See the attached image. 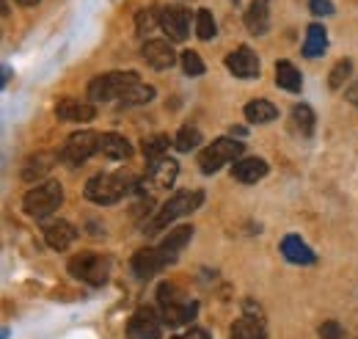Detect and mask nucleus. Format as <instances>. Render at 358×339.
Returning <instances> with one entry per match:
<instances>
[{
    "label": "nucleus",
    "mask_w": 358,
    "mask_h": 339,
    "mask_svg": "<svg viewBox=\"0 0 358 339\" xmlns=\"http://www.w3.org/2000/svg\"><path fill=\"white\" fill-rule=\"evenodd\" d=\"M130 188H133V177L127 171H108V174L91 177L83 193L94 205H116L127 196Z\"/></svg>",
    "instance_id": "f257e3e1"
},
{
    "label": "nucleus",
    "mask_w": 358,
    "mask_h": 339,
    "mask_svg": "<svg viewBox=\"0 0 358 339\" xmlns=\"http://www.w3.org/2000/svg\"><path fill=\"white\" fill-rule=\"evenodd\" d=\"M201 202H204V193H201V191H179V193H174V196L157 210L155 218H149V221L143 223V232H146V235H155V232L171 226L177 218H182V215H187V212H193V210H199Z\"/></svg>",
    "instance_id": "f03ea898"
},
{
    "label": "nucleus",
    "mask_w": 358,
    "mask_h": 339,
    "mask_svg": "<svg viewBox=\"0 0 358 339\" xmlns=\"http://www.w3.org/2000/svg\"><path fill=\"white\" fill-rule=\"evenodd\" d=\"M157 303H160V314L169 326H187L199 312V303L169 282H163L157 287Z\"/></svg>",
    "instance_id": "7ed1b4c3"
},
{
    "label": "nucleus",
    "mask_w": 358,
    "mask_h": 339,
    "mask_svg": "<svg viewBox=\"0 0 358 339\" xmlns=\"http://www.w3.org/2000/svg\"><path fill=\"white\" fill-rule=\"evenodd\" d=\"M61 205H64V185L55 182V179L39 182L36 188H31V191L22 196V210H25V215H31V218H36V221L52 215Z\"/></svg>",
    "instance_id": "20e7f679"
},
{
    "label": "nucleus",
    "mask_w": 358,
    "mask_h": 339,
    "mask_svg": "<svg viewBox=\"0 0 358 339\" xmlns=\"http://www.w3.org/2000/svg\"><path fill=\"white\" fill-rule=\"evenodd\" d=\"M138 83H141L138 72H105L91 81L86 94L91 102H113V99H122Z\"/></svg>",
    "instance_id": "39448f33"
},
{
    "label": "nucleus",
    "mask_w": 358,
    "mask_h": 339,
    "mask_svg": "<svg viewBox=\"0 0 358 339\" xmlns=\"http://www.w3.org/2000/svg\"><path fill=\"white\" fill-rule=\"evenodd\" d=\"M66 270L83 282V284H91V287H99L108 282L110 276V256L108 254H96V251H80L69 259Z\"/></svg>",
    "instance_id": "423d86ee"
},
{
    "label": "nucleus",
    "mask_w": 358,
    "mask_h": 339,
    "mask_svg": "<svg viewBox=\"0 0 358 339\" xmlns=\"http://www.w3.org/2000/svg\"><path fill=\"white\" fill-rule=\"evenodd\" d=\"M243 141H234V138H215L213 144H207L201 152H199V169L204 174H215L221 171L226 163H237L243 158Z\"/></svg>",
    "instance_id": "0eeeda50"
},
{
    "label": "nucleus",
    "mask_w": 358,
    "mask_h": 339,
    "mask_svg": "<svg viewBox=\"0 0 358 339\" xmlns=\"http://www.w3.org/2000/svg\"><path fill=\"white\" fill-rule=\"evenodd\" d=\"M99 152V132L94 130H80V132H72L61 149V160L66 166H83L91 155Z\"/></svg>",
    "instance_id": "6e6552de"
},
{
    "label": "nucleus",
    "mask_w": 358,
    "mask_h": 339,
    "mask_svg": "<svg viewBox=\"0 0 358 339\" xmlns=\"http://www.w3.org/2000/svg\"><path fill=\"white\" fill-rule=\"evenodd\" d=\"M163 314H157L152 306L135 309V314L127 323V337L130 339H163Z\"/></svg>",
    "instance_id": "1a4fd4ad"
},
{
    "label": "nucleus",
    "mask_w": 358,
    "mask_h": 339,
    "mask_svg": "<svg viewBox=\"0 0 358 339\" xmlns=\"http://www.w3.org/2000/svg\"><path fill=\"white\" fill-rule=\"evenodd\" d=\"M229 339H268V323L262 312H254V300H245V314L231 323Z\"/></svg>",
    "instance_id": "9d476101"
},
{
    "label": "nucleus",
    "mask_w": 358,
    "mask_h": 339,
    "mask_svg": "<svg viewBox=\"0 0 358 339\" xmlns=\"http://www.w3.org/2000/svg\"><path fill=\"white\" fill-rule=\"evenodd\" d=\"M226 69L240 81H254V78H259L262 64H259V55L248 44H240L237 50H231L226 55Z\"/></svg>",
    "instance_id": "9b49d317"
},
{
    "label": "nucleus",
    "mask_w": 358,
    "mask_h": 339,
    "mask_svg": "<svg viewBox=\"0 0 358 339\" xmlns=\"http://www.w3.org/2000/svg\"><path fill=\"white\" fill-rule=\"evenodd\" d=\"M55 116L61 122H72V125H86L96 116V108L91 99H80V97H61L55 102Z\"/></svg>",
    "instance_id": "f8f14e48"
},
{
    "label": "nucleus",
    "mask_w": 358,
    "mask_h": 339,
    "mask_svg": "<svg viewBox=\"0 0 358 339\" xmlns=\"http://www.w3.org/2000/svg\"><path fill=\"white\" fill-rule=\"evenodd\" d=\"M141 58L152 67V69H171L177 64V53L171 47V39H146L141 47Z\"/></svg>",
    "instance_id": "ddd939ff"
},
{
    "label": "nucleus",
    "mask_w": 358,
    "mask_h": 339,
    "mask_svg": "<svg viewBox=\"0 0 358 339\" xmlns=\"http://www.w3.org/2000/svg\"><path fill=\"white\" fill-rule=\"evenodd\" d=\"M133 273L141 279V282H146V279H152L155 273H160L166 265H169V256L163 254L160 249H138L133 254Z\"/></svg>",
    "instance_id": "4468645a"
},
{
    "label": "nucleus",
    "mask_w": 358,
    "mask_h": 339,
    "mask_svg": "<svg viewBox=\"0 0 358 339\" xmlns=\"http://www.w3.org/2000/svg\"><path fill=\"white\" fill-rule=\"evenodd\" d=\"M160 28L166 31V36H169L171 42H185L187 34H190V11L182 8V6H169V8H163V25H160Z\"/></svg>",
    "instance_id": "2eb2a0df"
},
{
    "label": "nucleus",
    "mask_w": 358,
    "mask_h": 339,
    "mask_svg": "<svg viewBox=\"0 0 358 339\" xmlns=\"http://www.w3.org/2000/svg\"><path fill=\"white\" fill-rule=\"evenodd\" d=\"M78 240V229L69 221H52L45 226V243L52 251H66L69 246H75Z\"/></svg>",
    "instance_id": "dca6fc26"
},
{
    "label": "nucleus",
    "mask_w": 358,
    "mask_h": 339,
    "mask_svg": "<svg viewBox=\"0 0 358 339\" xmlns=\"http://www.w3.org/2000/svg\"><path fill=\"white\" fill-rule=\"evenodd\" d=\"M270 166L262 160V158H240L234 166H231V177L243 185H254L259 182L262 177H268Z\"/></svg>",
    "instance_id": "f3484780"
},
{
    "label": "nucleus",
    "mask_w": 358,
    "mask_h": 339,
    "mask_svg": "<svg viewBox=\"0 0 358 339\" xmlns=\"http://www.w3.org/2000/svg\"><path fill=\"white\" fill-rule=\"evenodd\" d=\"M179 177V163L174 158H160L149 163V185L152 188H171Z\"/></svg>",
    "instance_id": "a211bd4d"
},
{
    "label": "nucleus",
    "mask_w": 358,
    "mask_h": 339,
    "mask_svg": "<svg viewBox=\"0 0 358 339\" xmlns=\"http://www.w3.org/2000/svg\"><path fill=\"white\" fill-rule=\"evenodd\" d=\"M99 155H105L110 160H130L133 158V144L119 132H102L99 135Z\"/></svg>",
    "instance_id": "6ab92c4d"
},
{
    "label": "nucleus",
    "mask_w": 358,
    "mask_h": 339,
    "mask_svg": "<svg viewBox=\"0 0 358 339\" xmlns=\"http://www.w3.org/2000/svg\"><path fill=\"white\" fill-rule=\"evenodd\" d=\"M245 28L254 36H265L270 31V0H251L245 8Z\"/></svg>",
    "instance_id": "aec40b11"
},
{
    "label": "nucleus",
    "mask_w": 358,
    "mask_h": 339,
    "mask_svg": "<svg viewBox=\"0 0 358 339\" xmlns=\"http://www.w3.org/2000/svg\"><path fill=\"white\" fill-rule=\"evenodd\" d=\"M281 254H284L287 262H292V265H314L317 262V254H314L298 235H287L281 240Z\"/></svg>",
    "instance_id": "412c9836"
},
{
    "label": "nucleus",
    "mask_w": 358,
    "mask_h": 339,
    "mask_svg": "<svg viewBox=\"0 0 358 339\" xmlns=\"http://www.w3.org/2000/svg\"><path fill=\"white\" fill-rule=\"evenodd\" d=\"M55 160H58L55 152H36V155H31V158L22 163L20 177H22L25 182H36V179H42L47 171L55 166Z\"/></svg>",
    "instance_id": "4be33fe9"
},
{
    "label": "nucleus",
    "mask_w": 358,
    "mask_h": 339,
    "mask_svg": "<svg viewBox=\"0 0 358 339\" xmlns=\"http://www.w3.org/2000/svg\"><path fill=\"white\" fill-rule=\"evenodd\" d=\"M190 237H193V226H187V223H182V226H174L166 237H163V243H160V251L169 256V262H174L179 256V251L190 243Z\"/></svg>",
    "instance_id": "5701e85b"
},
{
    "label": "nucleus",
    "mask_w": 358,
    "mask_h": 339,
    "mask_svg": "<svg viewBox=\"0 0 358 339\" xmlns=\"http://www.w3.org/2000/svg\"><path fill=\"white\" fill-rule=\"evenodd\" d=\"M275 85L284 88V91H292V94H301L303 88V78L301 72L295 69L292 61H275Z\"/></svg>",
    "instance_id": "b1692460"
},
{
    "label": "nucleus",
    "mask_w": 358,
    "mask_h": 339,
    "mask_svg": "<svg viewBox=\"0 0 358 339\" xmlns=\"http://www.w3.org/2000/svg\"><path fill=\"white\" fill-rule=\"evenodd\" d=\"M243 113H245V119L251 125H270V122L278 119V108L273 102H268V99H251Z\"/></svg>",
    "instance_id": "393cba45"
},
{
    "label": "nucleus",
    "mask_w": 358,
    "mask_h": 339,
    "mask_svg": "<svg viewBox=\"0 0 358 339\" xmlns=\"http://www.w3.org/2000/svg\"><path fill=\"white\" fill-rule=\"evenodd\" d=\"M163 25V8H157V6H146V8H141L138 14H135V31H138V36H149L152 31H157Z\"/></svg>",
    "instance_id": "a878e982"
},
{
    "label": "nucleus",
    "mask_w": 358,
    "mask_h": 339,
    "mask_svg": "<svg viewBox=\"0 0 358 339\" xmlns=\"http://www.w3.org/2000/svg\"><path fill=\"white\" fill-rule=\"evenodd\" d=\"M325 47H328V34H325V28H322L320 22H312V25L306 28L303 55H306V58H317V55L325 53Z\"/></svg>",
    "instance_id": "bb28decb"
},
{
    "label": "nucleus",
    "mask_w": 358,
    "mask_h": 339,
    "mask_svg": "<svg viewBox=\"0 0 358 339\" xmlns=\"http://www.w3.org/2000/svg\"><path fill=\"white\" fill-rule=\"evenodd\" d=\"M215 34H218V25H215L213 11L210 8H199L196 11V36L201 42H210V39H215Z\"/></svg>",
    "instance_id": "cd10ccee"
},
{
    "label": "nucleus",
    "mask_w": 358,
    "mask_h": 339,
    "mask_svg": "<svg viewBox=\"0 0 358 339\" xmlns=\"http://www.w3.org/2000/svg\"><path fill=\"white\" fill-rule=\"evenodd\" d=\"M292 119H295V127L301 130V135L312 138L317 119H314V111L309 108V105H306V102H298V105L292 108Z\"/></svg>",
    "instance_id": "c85d7f7f"
},
{
    "label": "nucleus",
    "mask_w": 358,
    "mask_h": 339,
    "mask_svg": "<svg viewBox=\"0 0 358 339\" xmlns=\"http://www.w3.org/2000/svg\"><path fill=\"white\" fill-rule=\"evenodd\" d=\"M174 141H169V135H152V138H143V155L149 158V160H160V158H166V152H169V146H171Z\"/></svg>",
    "instance_id": "c756f323"
},
{
    "label": "nucleus",
    "mask_w": 358,
    "mask_h": 339,
    "mask_svg": "<svg viewBox=\"0 0 358 339\" xmlns=\"http://www.w3.org/2000/svg\"><path fill=\"white\" fill-rule=\"evenodd\" d=\"M350 72H353V61H350V58L336 61V64H334V69H331V75H328V88H331V91H339L342 85L348 83Z\"/></svg>",
    "instance_id": "7c9ffc66"
},
{
    "label": "nucleus",
    "mask_w": 358,
    "mask_h": 339,
    "mask_svg": "<svg viewBox=\"0 0 358 339\" xmlns=\"http://www.w3.org/2000/svg\"><path fill=\"white\" fill-rule=\"evenodd\" d=\"M199 144H201V130L199 127L185 125V127L174 135V146H177L179 152H190V149H196Z\"/></svg>",
    "instance_id": "2f4dec72"
},
{
    "label": "nucleus",
    "mask_w": 358,
    "mask_h": 339,
    "mask_svg": "<svg viewBox=\"0 0 358 339\" xmlns=\"http://www.w3.org/2000/svg\"><path fill=\"white\" fill-rule=\"evenodd\" d=\"M152 99H155V85L138 83L122 97V105H146V102H152Z\"/></svg>",
    "instance_id": "473e14b6"
},
{
    "label": "nucleus",
    "mask_w": 358,
    "mask_h": 339,
    "mask_svg": "<svg viewBox=\"0 0 358 339\" xmlns=\"http://www.w3.org/2000/svg\"><path fill=\"white\" fill-rule=\"evenodd\" d=\"M179 61H182V69H185L187 78H201L204 75V61H201V55L196 50H185L179 55Z\"/></svg>",
    "instance_id": "72a5a7b5"
},
{
    "label": "nucleus",
    "mask_w": 358,
    "mask_h": 339,
    "mask_svg": "<svg viewBox=\"0 0 358 339\" xmlns=\"http://www.w3.org/2000/svg\"><path fill=\"white\" fill-rule=\"evenodd\" d=\"M317 334H320V339H348L345 328H342L336 320H325V323L317 328Z\"/></svg>",
    "instance_id": "f704fd0d"
},
{
    "label": "nucleus",
    "mask_w": 358,
    "mask_h": 339,
    "mask_svg": "<svg viewBox=\"0 0 358 339\" xmlns=\"http://www.w3.org/2000/svg\"><path fill=\"white\" fill-rule=\"evenodd\" d=\"M309 8H312V14H317V17L334 14V3L331 0H309Z\"/></svg>",
    "instance_id": "c9c22d12"
},
{
    "label": "nucleus",
    "mask_w": 358,
    "mask_h": 339,
    "mask_svg": "<svg viewBox=\"0 0 358 339\" xmlns=\"http://www.w3.org/2000/svg\"><path fill=\"white\" fill-rule=\"evenodd\" d=\"M171 339H210V334L204 328H190L187 334H179V337H171Z\"/></svg>",
    "instance_id": "e433bc0d"
},
{
    "label": "nucleus",
    "mask_w": 358,
    "mask_h": 339,
    "mask_svg": "<svg viewBox=\"0 0 358 339\" xmlns=\"http://www.w3.org/2000/svg\"><path fill=\"white\" fill-rule=\"evenodd\" d=\"M17 3H20V6H36L39 0H17Z\"/></svg>",
    "instance_id": "4c0bfd02"
},
{
    "label": "nucleus",
    "mask_w": 358,
    "mask_h": 339,
    "mask_svg": "<svg viewBox=\"0 0 358 339\" xmlns=\"http://www.w3.org/2000/svg\"><path fill=\"white\" fill-rule=\"evenodd\" d=\"M234 3H237V0H234Z\"/></svg>",
    "instance_id": "58836bf2"
}]
</instances>
